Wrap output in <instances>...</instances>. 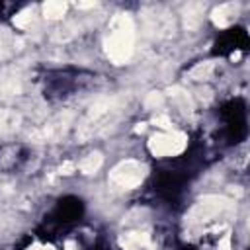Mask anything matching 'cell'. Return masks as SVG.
<instances>
[{
    "label": "cell",
    "instance_id": "6da1fadb",
    "mask_svg": "<svg viewBox=\"0 0 250 250\" xmlns=\"http://www.w3.org/2000/svg\"><path fill=\"white\" fill-rule=\"evenodd\" d=\"M135 49V23L129 14H115L105 35V55L113 64H123Z\"/></svg>",
    "mask_w": 250,
    "mask_h": 250
},
{
    "label": "cell",
    "instance_id": "8992f818",
    "mask_svg": "<svg viewBox=\"0 0 250 250\" xmlns=\"http://www.w3.org/2000/svg\"><path fill=\"white\" fill-rule=\"evenodd\" d=\"M70 119H72V113H70V111L61 113V115H57L55 119H51L45 127H41L39 131H33L29 137H31L35 143L57 141V139H61V137L66 133V129H68V125H70Z\"/></svg>",
    "mask_w": 250,
    "mask_h": 250
},
{
    "label": "cell",
    "instance_id": "5bb4252c",
    "mask_svg": "<svg viewBox=\"0 0 250 250\" xmlns=\"http://www.w3.org/2000/svg\"><path fill=\"white\" fill-rule=\"evenodd\" d=\"M18 123H20V117L16 113H12L8 109H0V135L14 129Z\"/></svg>",
    "mask_w": 250,
    "mask_h": 250
},
{
    "label": "cell",
    "instance_id": "ba28073f",
    "mask_svg": "<svg viewBox=\"0 0 250 250\" xmlns=\"http://www.w3.org/2000/svg\"><path fill=\"white\" fill-rule=\"evenodd\" d=\"M236 18H238V4H234V2L221 4V6H217V8L211 12V21H213L215 25H219V27L230 25Z\"/></svg>",
    "mask_w": 250,
    "mask_h": 250
},
{
    "label": "cell",
    "instance_id": "4fadbf2b",
    "mask_svg": "<svg viewBox=\"0 0 250 250\" xmlns=\"http://www.w3.org/2000/svg\"><path fill=\"white\" fill-rule=\"evenodd\" d=\"M102 162H104L102 154H100V152H92V154H88V156L80 162V172H82V174H86V176L96 174V172L100 170Z\"/></svg>",
    "mask_w": 250,
    "mask_h": 250
},
{
    "label": "cell",
    "instance_id": "7c38bea8",
    "mask_svg": "<svg viewBox=\"0 0 250 250\" xmlns=\"http://www.w3.org/2000/svg\"><path fill=\"white\" fill-rule=\"evenodd\" d=\"M213 70H215V62H213V61H207V62L195 64V66L188 72V76H189L191 80H207V78H211Z\"/></svg>",
    "mask_w": 250,
    "mask_h": 250
},
{
    "label": "cell",
    "instance_id": "30bf717a",
    "mask_svg": "<svg viewBox=\"0 0 250 250\" xmlns=\"http://www.w3.org/2000/svg\"><path fill=\"white\" fill-rule=\"evenodd\" d=\"M203 10H205L203 4L186 6V10H184V25H186V29H197L199 27V23L203 20Z\"/></svg>",
    "mask_w": 250,
    "mask_h": 250
},
{
    "label": "cell",
    "instance_id": "5b68a950",
    "mask_svg": "<svg viewBox=\"0 0 250 250\" xmlns=\"http://www.w3.org/2000/svg\"><path fill=\"white\" fill-rule=\"evenodd\" d=\"M229 209H232V201L230 199H227L223 195H205L191 209L189 219L191 221H207L209 217H213L217 213H223V211H229Z\"/></svg>",
    "mask_w": 250,
    "mask_h": 250
},
{
    "label": "cell",
    "instance_id": "52a82bcc",
    "mask_svg": "<svg viewBox=\"0 0 250 250\" xmlns=\"http://www.w3.org/2000/svg\"><path fill=\"white\" fill-rule=\"evenodd\" d=\"M119 244L123 250H154V244L150 240L148 232H141V230H133V232H125L119 236Z\"/></svg>",
    "mask_w": 250,
    "mask_h": 250
},
{
    "label": "cell",
    "instance_id": "2e32d148",
    "mask_svg": "<svg viewBox=\"0 0 250 250\" xmlns=\"http://www.w3.org/2000/svg\"><path fill=\"white\" fill-rule=\"evenodd\" d=\"M31 21H33V8H25V10H21L18 16H14V25H16V27L25 29Z\"/></svg>",
    "mask_w": 250,
    "mask_h": 250
},
{
    "label": "cell",
    "instance_id": "3957f363",
    "mask_svg": "<svg viewBox=\"0 0 250 250\" xmlns=\"http://www.w3.org/2000/svg\"><path fill=\"white\" fill-rule=\"evenodd\" d=\"M145 176H146V166L141 160L129 158V160H121L111 168L109 184L119 189H133L143 184Z\"/></svg>",
    "mask_w": 250,
    "mask_h": 250
},
{
    "label": "cell",
    "instance_id": "9c48e42d",
    "mask_svg": "<svg viewBox=\"0 0 250 250\" xmlns=\"http://www.w3.org/2000/svg\"><path fill=\"white\" fill-rule=\"evenodd\" d=\"M21 92V82L16 72H4L0 76V96L2 98H14Z\"/></svg>",
    "mask_w": 250,
    "mask_h": 250
},
{
    "label": "cell",
    "instance_id": "ac0fdd59",
    "mask_svg": "<svg viewBox=\"0 0 250 250\" xmlns=\"http://www.w3.org/2000/svg\"><path fill=\"white\" fill-rule=\"evenodd\" d=\"M152 123H154L156 127H162V129H166V131H172V121H170L168 115H156V117L152 119Z\"/></svg>",
    "mask_w": 250,
    "mask_h": 250
},
{
    "label": "cell",
    "instance_id": "44dd1931",
    "mask_svg": "<svg viewBox=\"0 0 250 250\" xmlns=\"http://www.w3.org/2000/svg\"><path fill=\"white\" fill-rule=\"evenodd\" d=\"M27 250H55V248H53V246H41V244H35V246L27 248Z\"/></svg>",
    "mask_w": 250,
    "mask_h": 250
},
{
    "label": "cell",
    "instance_id": "7a4b0ae2",
    "mask_svg": "<svg viewBox=\"0 0 250 250\" xmlns=\"http://www.w3.org/2000/svg\"><path fill=\"white\" fill-rule=\"evenodd\" d=\"M121 113V98H102L98 100L88 113L84 115L80 127H78V137L80 139H90L94 135H100L115 123V119Z\"/></svg>",
    "mask_w": 250,
    "mask_h": 250
},
{
    "label": "cell",
    "instance_id": "e0dca14e",
    "mask_svg": "<svg viewBox=\"0 0 250 250\" xmlns=\"http://www.w3.org/2000/svg\"><path fill=\"white\" fill-rule=\"evenodd\" d=\"M162 104V94L160 92H150L146 98H145V105L146 107H156Z\"/></svg>",
    "mask_w": 250,
    "mask_h": 250
},
{
    "label": "cell",
    "instance_id": "8fae6325",
    "mask_svg": "<svg viewBox=\"0 0 250 250\" xmlns=\"http://www.w3.org/2000/svg\"><path fill=\"white\" fill-rule=\"evenodd\" d=\"M64 14H66V2H62V0H49L43 6V16L47 20H59Z\"/></svg>",
    "mask_w": 250,
    "mask_h": 250
},
{
    "label": "cell",
    "instance_id": "d6986e66",
    "mask_svg": "<svg viewBox=\"0 0 250 250\" xmlns=\"http://www.w3.org/2000/svg\"><path fill=\"white\" fill-rule=\"evenodd\" d=\"M74 168H76V166H74L72 162H64V164L59 168V172H61V174H64V176H68V174H72V172H74Z\"/></svg>",
    "mask_w": 250,
    "mask_h": 250
},
{
    "label": "cell",
    "instance_id": "ffe728a7",
    "mask_svg": "<svg viewBox=\"0 0 250 250\" xmlns=\"http://www.w3.org/2000/svg\"><path fill=\"white\" fill-rule=\"evenodd\" d=\"M219 250H230V234L223 236V240L219 242Z\"/></svg>",
    "mask_w": 250,
    "mask_h": 250
},
{
    "label": "cell",
    "instance_id": "603a6c76",
    "mask_svg": "<svg viewBox=\"0 0 250 250\" xmlns=\"http://www.w3.org/2000/svg\"><path fill=\"white\" fill-rule=\"evenodd\" d=\"M64 250H78V246H76L74 242H66V244H64Z\"/></svg>",
    "mask_w": 250,
    "mask_h": 250
},
{
    "label": "cell",
    "instance_id": "277c9868",
    "mask_svg": "<svg viewBox=\"0 0 250 250\" xmlns=\"http://www.w3.org/2000/svg\"><path fill=\"white\" fill-rule=\"evenodd\" d=\"M186 145H188V137L180 131H164L148 139V150L154 156H176L184 152Z\"/></svg>",
    "mask_w": 250,
    "mask_h": 250
},
{
    "label": "cell",
    "instance_id": "7402d4cb",
    "mask_svg": "<svg viewBox=\"0 0 250 250\" xmlns=\"http://www.w3.org/2000/svg\"><path fill=\"white\" fill-rule=\"evenodd\" d=\"M96 2H78V8H94Z\"/></svg>",
    "mask_w": 250,
    "mask_h": 250
},
{
    "label": "cell",
    "instance_id": "9a60e30c",
    "mask_svg": "<svg viewBox=\"0 0 250 250\" xmlns=\"http://www.w3.org/2000/svg\"><path fill=\"white\" fill-rule=\"evenodd\" d=\"M168 94H170V98H174L176 102H180V105H182V109H191V100H189V96H188V92H184L182 88H178V86H174V88H170L168 90Z\"/></svg>",
    "mask_w": 250,
    "mask_h": 250
}]
</instances>
